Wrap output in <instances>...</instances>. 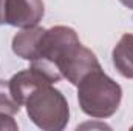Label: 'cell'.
<instances>
[{
  "label": "cell",
  "instance_id": "6da1fadb",
  "mask_svg": "<svg viewBox=\"0 0 133 131\" xmlns=\"http://www.w3.org/2000/svg\"><path fill=\"white\" fill-rule=\"evenodd\" d=\"M122 99V88L102 68L87 74L77 85V100L81 110L95 119L111 117Z\"/></svg>",
  "mask_w": 133,
  "mask_h": 131
},
{
  "label": "cell",
  "instance_id": "7a4b0ae2",
  "mask_svg": "<svg viewBox=\"0 0 133 131\" xmlns=\"http://www.w3.org/2000/svg\"><path fill=\"white\" fill-rule=\"evenodd\" d=\"M26 114L36 127L45 131H61L68 125L70 106L65 96L53 86L42 85L25 100Z\"/></svg>",
  "mask_w": 133,
  "mask_h": 131
},
{
  "label": "cell",
  "instance_id": "3957f363",
  "mask_svg": "<svg viewBox=\"0 0 133 131\" xmlns=\"http://www.w3.org/2000/svg\"><path fill=\"white\" fill-rule=\"evenodd\" d=\"M45 14L42 0H3V23L16 28L37 26Z\"/></svg>",
  "mask_w": 133,
  "mask_h": 131
},
{
  "label": "cell",
  "instance_id": "277c9868",
  "mask_svg": "<svg viewBox=\"0 0 133 131\" xmlns=\"http://www.w3.org/2000/svg\"><path fill=\"white\" fill-rule=\"evenodd\" d=\"M51 83L39 69H36L33 66H30L28 69L19 71L17 74H14L9 79V88L14 99L23 106L25 100L28 99V96L33 93L34 90H37L42 85H48Z\"/></svg>",
  "mask_w": 133,
  "mask_h": 131
},
{
  "label": "cell",
  "instance_id": "5b68a950",
  "mask_svg": "<svg viewBox=\"0 0 133 131\" xmlns=\"http://www.w3.org/2000/svg\"><path fill=\"white\" fill-rule=\"evenodd\" d=\"M45 34V28L42 26H31L23 28L20 33L12 37V51L16 56L22 57L23 60L33 62L39 57L42 39Z\"/></svg>",
  "mask_w": 133,
  "mask_h": 131
},
{
  "label": "cell",
  "instance_id": "8992f818",
  "mask_svg": "<svg viewBox=\"0 0 133 131\" xmlns=\"http://www.w3.org/2000/svg\"><path fill=\"white\" fill-rule=\"evenodd\" d=\"M116 71L125 77L133 79V34H124L111 53Z\"/></svg>",
  "mask_w": 133,
  "mask_h": 131
},
{
  "label": "cell",
  "instance_id": "52a82bcc",
  "mask_svg": "<svg viewBox=\"0 0 133 131\" xmlns=\"http://www.w3.org/2000/svg\"><path fill=\"white\" fill-rule=\"evenodd\" d=\"M20 103L14 99L11 88H9V80H0V113L5 114H17L20 111Z\"/></svg>",
  "mask_w": 133,
  "mask_h": 131
},
{
  "label": "cell",
  "instance_id": "ba28073f",
  "mask_svg": "<svg viewBox=\"0 0 133 131\" xmlns=\"http://www.w3.org/2000/svg\"><path fill=\"white\" fill-rule=\"evenodd\" d=\"M17 130H19V125L12 119V116L0 113V131H17Z\"/></svg>",
  "mask_w": 133,
  "mask_h": 131
},
{
  "label": "cell",
  "instance_id": "9c48e42d",
  "mask_svg": "<svg viewBox=\"0 0 133 131\" xmlns=\"http://www.w3.org/2000/svg\"><path fill=\"white\" fill-rule=\"evenodd\" d=\"M124 6H127L129 9H133V0H119Z\"/></svg>",
  "mask_w": 133,
  "mask_h": 131
},
{
  "label": "cell",
  "instance_id": "30bf717a",
  "mask_svg": "<svg viewBox=\"0 0 133 131\" xmlns=\"http://www.w3.org/2000/svg\"><path fill=\"white\" fill-rule=\"evenodd\" d=\"M3 23V0H0V25Z\"/></svg>",
  "mask_w": 133,
  "mask_h": 131
}]
</instances>
